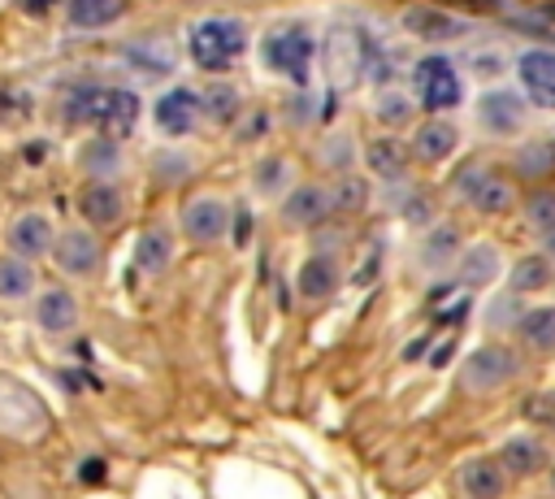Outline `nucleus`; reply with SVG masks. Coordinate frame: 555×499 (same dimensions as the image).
<instances>
[{
  "mask_svg": "<svg viewBox=\"0 0 555 499\" xmlns=\"http://www.w3.org/2000/svg\"><path fill=\"white\" fill-rule=\"evenodd\" d=\"M186 52L199 69H230L247 52V26L238 17H199L186 35Z\"/></svg>",
  "mask_w": 555,
  "mask_h": 499,
  "instance_id": "obj_2",
  "label": "nucleus"
},
{
  "mask_svg": "<svg viewBox=\"0 0 555 499\" xmlns=\"http://www.w3.org/2000/svg\"><path fill=\"white\" fill-rule=\"evenodd\" d=\"M78 473H82V482H100V473H104V464H100V460H87V464H82Z\"/></svg>",
  "mask_w": 555,
  "mask_h": 499,
  "instance_id": "obj_40",
  "label": "nucleus"
},
{
  "mask_svg": "<svg viewBox=\"0 0 555 499\" xmlns=\"http://www.w3.org/2000/svg\"><path fill=\"white\" fill-rule=\"evenodd\" d=\"M330 208H334V204H330V191L317 187V182H304V187H295V191L282 200V217H286L291 226H317Z\"/></svg>",
  "mask_w": 555,
  "mask_h": 499,
  "instance_id": "obj_15",
  "label": "nucleus"
},
{
  "mask_svg": "<svg viewBox=\"0 0 555 499\" xmlns=\"http://www.w3.org/2000/svg\"><path fill=\"white\" fill-rule=\"evenodd\" d=\"M516 373H520V356H516L512 347H503V343H486V347H477V351L464 360L460 382H464V391H473V395H490V391L507 386Z\"/></svg>",
  "mask_w": 555,
  "mask_h": 499,
  "instance_id": "obj_5",
  "label": "nucleus"
},
{
  "mask_svg": "<svg viewBox=\"0 0 555 499\" xmlns=\"http://www.w3.org/2000/svg\"><path fill=\"white\" fill-rule=\"evenodd\" d=\"M542 161H555V156H551V148H529V152H525V161H520V169H525V174H546L551 165H542Z\"/></svg>",
  "mask_w": 555,
  "mask_h": 499,
  "instance_id": "obj_38",
  "label": "nucleus"
},
{
  "mask_svg": "<svg viewBox=\"0 0 555 499\" xmlns=\"http://www.w3.org/2000/svg\"><path fill=\"white\" fill-rule=\"evenodd\" d=\"M460 486H464L468 499H499L503 486H507V469L499 460H490V456H477V460H468L460 469Z\"/></svg>",
  "mask_w": 555,
  "mask_h": 499,
  "instance_id": "obj_14",
  "label": "nucleus"
},
{
  "mask_svg": "<svg viewBox=\"0 0 555 499\" xmlns=\"http://www.w3.org/2000/svg\"><path fill=\"white\" fill-rule=\"evenodd\" d=\"M65 113L74 121L100 126V130H108L117 139V135H130L134 130V121H139V95L126 91V87H78L69 95Z\"/></svg>",
  "mask_w": 555,
  "mask_h": 499,
  "instance_id": "obj_1",
  "label": "nucleus"
},
{
  "mask_svg": "<svg viewBox=\"0 0 555 499\" xmlns=\"http://www.w3.org/2000/svg\"><path fill=\"white\" fill-rule=\"evenodd\" d=\"M399 22H403L408 35H416L425 43H455V39L468 35V22L447 13V9H438V4H408Z\"/></svg>",
  "mask_w": 555,
  "mask_h": 499,
  "instance_id": "obj_9",
  "label": "nucleus"
},
{
  "mask_svg": "<svg viewBox=\"0 0 555 499\" xmlns=\"http://www.w3.org/2000/svg\"><path fill=\"white\" fill-rule=\"evenodd\" d=\"M542 243H546V252L555 256V226H546V230H542Z\"/></svg>",
  "mask_w": 555,
  "mask_h": 499,
  "instance_id": "obj_42",
  "label": "nucleus"
},
{
  "mask_svg": "<svg viewBox=\"0 0 555 499\" xmlns=\"http://www.w3.org/2000/svg\"><path fill=\"white\" fill-rule=\"evenodd\" d=\"M408 113H412V100H408V95H399V91H382V95H377V117H382V126H399V121H408Z\"/></svg>",
  "mask_w": 555,
  "mask_h": 499,
  "instance_id": "obj_35",
  "label": "nucleus"
},
{
  "mask_svg": "<svg viewBox=\"0 0 555 499\" xmlns=\"http://www.w3.org/2000/svg\"><path fill=\"white\" fill-rule=\"evenodd\" d=\"M260 52H264V65H269L273 74L304 82V78H308V69H312L317 39H312V30H308V26L286 22V26H278V30H269V35H264Z\"/></svg>",
  "mask_w": 555,
  "mask_h": 499,
  "instance_id": "obj_4",
  "label": "nucleus"
},
{
  "mask_svg": "<svg viewBox=\"0 0 555 499\" xmlns=\"http://www.w3.org/2000/svg\"><path fill=\"white\" fill-rule=\"evenodd\" d=\"M199 113H204V104H199V91H191V87H169V91L156 100V108H152L156 126H160L169 139L191 135L195 121H199Z\"/></svg>",
  "mask_w": 555,
  "mask_h": 499,
  "instance_id": "obj_10",
  "label": "nucleus"
},
{
  "mask_svg": "<svg viewBox=\"0 0 555 499\" xmlns=\"http://www.w3.org/2000/svg\"><path fill=\"white\" fill-rule=\"evenodd\" d=\"M412 156L416 161H425V165H438V161H447L455 148H460V130H455V121H447V117H429V121H421L416 130H412Z\"/></svg>",
  "mask_w": 555,
  "mask_h": 499,
  "instance_id": "obj_12",
  "label": "nucleus"
},
{
  "mask_svg": "<svg viewBox=\"0 0 555 499\" xmlns=\"http://www.w3.org/2000/svg\"><path fill=\"white\" fill-rule=\"evenodd\" d=\"M169 256H173V243L165 230H143L139 243H134V269L139 273H160L169 269Z\"/></svg>",
  "mask_w": 555,
  "mask_h": 499,
  "instance_id": "obj_24",
  "label": "nucleus"
},
{
  "mask_svg": "<svg viewBox=\"0 0 555 499\" xmlns=\"http://www.w3.org/2000/svg\"><path fill=\"white\" fill-rule=\"evenodd\" d=\"M551 278H555L551 256H520V260L512 265V291H516V295L542 291V286H551Z\"/></svg>",
  "mask_w": 555,
  "mask_h": 499,
  "instance_id": "obj_26",
  "label": "nucleus"
},
{
  "mask_svg": "<svg viewBox=\"0 0 555 499\" xmlns=\"http://www.w3.org/2000/svg\"><path fill=\"white\" fill-rule=\"evenodd\" d=\"M551 486H555V473H551Z\"/></svg>",
  "mask_w": 555,
  "mask_h": 499,
  "instance_id": "obj_43",
  "label": "nucleus"
},
{
  "mask_svg": "<svg viewBox=\"0 0 555 499\" xmlns=\"http://www.w3.org/2000/svg\"><path fill=\"white\" fill-rule=\"evenodd\" d=\"M286 182H291V165H286V161H260V169H256V187H260L264 195L286 191Z\"/></svg>",
  "mask_w": 555,
  "mask_h": 499,
  "instance_id": "obj_34",
  "label": "nucleus"
},
{
  "mask_svg": "<svg viewBox=\"0 0 555 499\" xmlns=\"http://www.w3.org/2000/svg\"><path fill=\"white\" fill-rule=\"evenodd\" d=\"M408 156H412V148H403L399 139H377L364 148V165L386 182H399L408 174Z\"/></svg>",
  "mask_w": 555,
  "mask_h": 499,
  "instance_id": "obj_19",
  "label": "nucleus"
},
{
  "mask_svg": "<svg viewBox=\"0 0 555 499\" xmlns=\"http://www.w3.org/2000/svg\"><path fill=\"white\" fill-rule=\"evenodd\" d=\"M9 247H13L17 256H39V252H48V247H52V226H48V217H43V213L17 217V221L9 226Z\"/></svg>",
  "mask_w": 555,
  "mask_h": 499,
  "instance_id": "obj_18",
  "label": "nucleus"
},
{
  "mask_svg": "<svg viewBox=\"0 0 555 499\" xmlns=\"http://www.w3.org/2000/svg\"><path fill=\"white\" fill-rule=\"evenodd\" d=\"M182 230L195 239V243H217L225 230H230V204L221 195H195L186 208H182Z\"/></svg>",
  "mask_w": 555,
  "mask_h": 499,
  "instance_id": "obj_11",
  "label": "nucleus"
},
{
  "mask_svg": "<svg viewBox=\"0 0 555 499\" xmlns=\"http://www.w3.org/2000/svg\"><path fill=\"white\" fill-rule=\"evenodd\" d=\"M126 56H130V65H139V69H147V74H169L173 69V48L160 39H152V43H130L126 48Z\"/></svg>",
  "mask_w": 555,
  "mask_h": 499,
  "instance_id": "obj_29",
  "label": "nucleus"
},
{
  "mask_svg": "<svg viewBox=\"0 0 555 499\" xmlns=\"http://www.w3.org/2000/svg\"><path fill=\"white\" fill-rule=\"evenodd\" d=\"M499 464L512 473V477H529V473H538L542 464H546V451H542V443L538 438H507L503 443V451H499Z\"/></svg>",
  "mask_w": 555,
  "mask_h": 499,
  "instance_id": "obj_21",
  "label": "nucleus"
},
{
  "mask_svg": "<svg viewBox=\"0 0 555 499\" xmlns=\"http://www.w3.org/2000/svg\"><path fill=\"white\" fill-rule=\"evenodd\" d=\"M78 208H82L87 221H95V226H113V221L121 217V191H117L108 178H100V182H91V187L82 191Z\"/></svg>",
  "mask_w": 555,
  "mask_h": 499,
  "instance_id": "obj_20",
  "label": "nucleus"
},
{
  "mask_svg": "<svg viewBox=\"0 0 555 499\" xmlns=\"http://www.w3.org/2000/svg\"><path fill=\"white\" fill-rule=\"evenodd\" d=\"M56 260H61L65 273H91V269L100 265V243H95V234H87V230H65V234L56 239Z\"/></svg>",
  "mask_w": 555,
  "mask_h": 499,
  "instance_id": "obj_16",
  "label": "nucleus"
},
{
  "mask_svg": "<svg viewBox=\"0 0 555 499\" xmlns=\"http://www.w3.org/2000/svg\"><path fill=\"white\" fill-rule=\"evenodd\" d=\"M78 321V304L69 291H43L39 299V325L43 330H69Z\"/></svg>",
  "mask_w": 555,
  "mask_h": 499,
  "instance_id": "obj_27",
  "label": "nucleus"
},
{
  "mask_svg": "<svg viewBox=\"0 0 555 499\" xmlns=\"http://www.w3.org/2000/svg\"><path fill=\"white\" fill-rule=\"evenodd\" d=\"M82 169L95 174V178H113V174L121 169V148H117V139H113V135H108V139H91V143L82 148Z\"/></svg>",
  "mask_w": 555,
  "mask_h": 499,
  "instance_id": "obj_28",
  "label": "nucleus"
},
{
  "mask_svg": "<svg viewBox=\"0 0 555 499\" xmlns=\"http://www.w3.org/2000/svg\"><path fill=\"white\" fill-rule=\"evenodd\" d=\"M455 269H460V282H468V286H490V282L503 273V256H499L494 243H473V247H464V256L455 260Z\"/></svg>",
  "mask_w": 555,
  "mask_h": 499,
  "instance_id": "obj_17",
  "label": "nucleus"
},
{
  "mask_svg": "<svg viewBox=\"0 0 555 499\" xmlns=\"http://www.w3.org/2000/svg\"><path fill=\"white\" fill-rule=\"evenodd\" d=\"M529 221H533L538 230L555 226V195H533V200H529Z\"/></svg>",
  "mask_w": 555,
  "mask_h": 499,
  "instance_id": "obj_37",
  "label": "nucleus"
},
{
  "mask_svg": "<svg viewBox=\"0 0 555 499\" xmlns=\"http://www.w3.org/2000/svg\"><path fill=\"white\" fill-rule=\"evenodd\" d=\"M412 95H416V104L429 108V113L455 108V104L464 100V78H460V69H455V61L442 56V52L421 56V61L412 65Z\"/></svg>",
  "mask_w": 555,
  "mask_h": 499,
  "instance_id": "obj_3",
  "label": "nucleus"
},
{
  "mask_svg": "<svg viewBox=\"0 0 555 499\" xmlns=\"http://www.w3.org/2000/svg\"><path fill=\"white\" fill-rule=\"evenodd\" d=\"M499 56H503L499 48H486V52L473 56V69H477V74H494V69H499Z\"/></svg>",
  "mask_w": 555,
  "mask_h": 499,
  "instance_id": "obj_39",
  "label": "nucleus"
},
{
  "mask_svg": "<svg viewBox=\"0 0 555 499\" xmlns=\"http://www.w3.org/2000/svg\"><path fill=\"white\" fill-rule=\"evenodd\" d=\"M56 0H17V9H26V13H48Z\"/></svg>",
  "mask_w": 555,
  "mask_h": 499,
  "instance_id": "obj_41",
  "label": "nucleus"
},
{
  "mask_svg": "<svg viewBox=\"0 0 555 499\" xmlns=\"http://www.w3.org/2000/svg\"><path fill=\"white\" fill-rule=\"evenodd\" d=\"M455 187H460V195H464L477 213H507V208L516 204V187H512L499 169H490V165H468V169L455 178Z\"/></svg>",
  "mask_w": 555,
  "mask_h": 499,
  "instance_id": "obj_7",
  "label": "nucleus"
},
{
  "mask_svg": "<svg viewBox=\"0 0 555 499\" xmlns=\"http://www.w3.org/2000/svg\"><path fill=\"white\" fill-rule=\"evenodd\" d=\"M126 13V0H69V26L100 30Z\"/></svg>",
  "mask_w": 555,
  "mask_h": 499,
  "instance_id": "obj_23",
  "label": "nucleus"
},
{
  "mask_svg": "<svg viewBox=\"0 0 555 499\" xmlns=\"http://www.w3.org/2000/svg\"><path fill=\"white\" fill-rule=\"evenodd\" d=\"M369 61V43H364V30L356 26H334L330 30V74L334 78H356Z\"/></svg>",
  "mask_w": 555,
  "mask_h": 499,
  "instance_id": "obj_13",
  "label": "nucleus"
},
{
  "mask_svg": "<svg viewBox=\"0 0 555 499\" xmlns=\"http://www.w3.org/2000/svg\"><path fill=\"white\" fill-rule=\"evenodd\" d=\"M516 78L529 104L555 108V48H525L516 56Z\"/></svg>",
  "mask_w": 555,
  "mask_h": 499,
  "instance_id": "obj_8",
  "label": "nucleus"
},
{
  "mask_svg": "<svg viewBox=\"0 0 555 499\" xmlns=\"http://www.w3.org/2000/svg\"><path fill=\"white\" fill-rule=\"evenodd\" d=\"M525 412H529V421H538V425L555 430V391H542V395H533Z\"/></svg>",
  "mask_w": 555,
  "mask_h": 499,
  "instance_id": "obj_36",
  "label": "nucleus"
},
{
  "mask_svg": "<svg viewBox=\"0 0 555 499\" xmlns=\"http://www.w3.org/2000/svg\"><path fill=\"white\" fill-rule=\"evenodd\" d=\"M516 334L533 351H555V308H533L516 321Z\"/></svg>",
  "mask_w": 555,
  "mask_h": 499,
  "instance_id": "obj_25",
  "label": "nucleus"
},
{
  "mask_svg": "<svg viewBox=\"0 0 555 499\" xmlns=\"http://www.w3.org/2000/svg\"><path fill=\"white\" fill-rule=\"evenodd\" d=\"M364 195H369V187H364L356 174H347V178L330 191V204H334V208H343V213H356V208L364 204Z\"/></svg>",
  "mask_w": 555,
  "mask_h": 499,
  "instance_id": "obj_33",
  "label": "nucleus"
},
{
  "mask_svg": "<svg viewBox=\"0 0 555 499\" xmlns=\"http://www.w3.org/2000/svg\"><path fill=\"white\" fill-rule=\"evenodd\" d=\"M455 226H438L434 234H425V260L429 265H451V252H455Z\"/></svg>",
  "mask_w": 555,
  "mask_h": 499,
  "instance_id": "obj_32",
  "label": "nucleus"
},
{
  "mask_svg": "<svg viewBox=\"0 0 555 499\" xmlns=\"http://www.w3.org/2000/svg\"><path fill=\"white\" fill-rule=\"evenodd\" d=\"M334 286H338V269L330 256H308L299 265V295L304 299H325Z\"/></svg>",
  "mask_w": 555,
  "mask_h": 499,
  "instance_id": "obj_22",
  "label": "nucleus"
},
{
  "mask_svg": "<svg viewBox=\"0 0 555 499\" xmlns=\"http://www.w3.org/2000/svg\"><path fill=\"white\" fill-rule=\"evenodd\" d=\"M477 121L494 139H512V135H520L529 126V100L520 91H512V87H490L477 100Z\"/></svg>",
  "mask_w": 555,
  "mask_h": 499,
  "instance_id": "obj_6",
  "label": "nucleus"
},
{
  "mask_svg": "<svg viewBox=\"0 0 555 499\" xmlns=\"http://www.w3.org/2000/svg\"><path fill=\"white\" fill-rule=\"evenodd\" d=\"M30 282H35V273H30V265H26L22 256H17V260H13V256L0 260V295H13V299H17V295L30 291Z\"/></svg>",
  "mask_w": 555,
  "mask_h": 499,
  "instance_id": "obj_31",
  "label": "nucleus"
},
{
  "mask_svg": "<svg viewBox=\"0 0 555 499\" xmlns=\"http://www.w3.org/2000/svg\"><path fill=\"white\" fill-rule=\"evenodd\" d=\"M199 104H204V113L212 121H230L238 113V91L230 82H212L208 91H199Z\"/></svg>",
  "mask_w": 555,
  "mask_h": 499,
  "instance_id": "obj_30",
  "label": "nucleus"
}]
</instances>
